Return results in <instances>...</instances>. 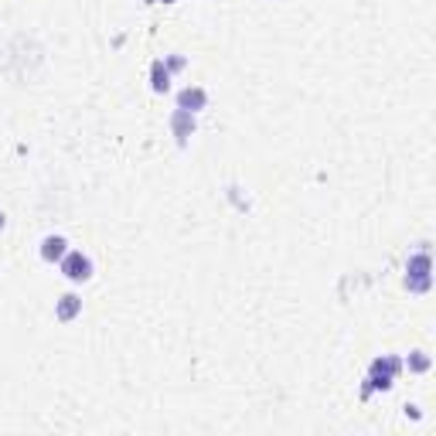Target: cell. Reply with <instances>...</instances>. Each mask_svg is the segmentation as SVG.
<instances>
[{
  "label": "cell",
  "instance_id": "obj_1",
  "mask_svg": "<svg viewBox=\"0 0 436 436\" xmlns=\"http://www.w3.org/2000/svg\"><path fill=\"white\" fill-rule=\"evenodd\" d=\"M399 371H402V361H399L395 354H382V358H375L371 368H368V378H365V385H361V399H368L375 389L389 392V389L395 385Z\"/></svg>",
  "mask_w": 436,
  "mask_h": 436
},
{
  "label": "cell",
  "instance_id": "obj_2",
  "mask_svg": "<svg viewBox=\"0 0 436 436\" xmlns=\"http://www.w3.org/2000/svg\"><path fill=\"white\" fill-rule=\"evenodd\" d=\"M406 286L413 293H430V286H433V262H430L426 249L409 256V262H406Z\"/></svg>",
  "mask_w": 436,
  "mask_h": 436
},
{
  "label": "cell",
  "instance_id": "obj_3",
  "mask_svg": "<svg viewBox=\"0 0 436 436\" xmlns=\"http://www.w3.org/2000/svg\"><path fill=\"white\" fill-rule=\"evenodd\" d=\"M62 273H65V279H72V283H86L92 279V260H89L86 253H65L62 256Z\"/></svg>",
  "mask_w": 436,
  "mask_h": 436
},
{
  "label": "cell",
  "instance_id": "obj_4",
  "mask_svg": "<svg viewBox=\"0 0 436 436\" xmlns=\"http://www.w3.org/2000/svg\"><path fill=\"white\" fill-rule=\"evenodd\" d=\"M208 106V92L198 86H184L177 92V109H187V113H201Z\"/></svg>",
  "mask_w": 436,
  "mask_h": 436
},
{
  "label": "cell",
  "instance_id": "obj_5",
  "mask_svg": "<svg viewBox=\"0 0 436 436\" xmlns=\"http://www.w3.org/2000/svg\"><path fill=\"white\" fill-rule=\"evenodd\" d=\"M171 130H174L177 144L184 147V144H187V137L194 133V113H187V109H174V113H171Z\"/></svg>",
  "mask_w": 436,
  "mask_h": 436
},
{
  "label": "cell",
  "instance_id": "obj_6",
  "mask_svg": "<svg viewBox=\"0 0 436 436\" xmlns=\"http://www.w3.org/2000/svg\"><path fill=\"white\" fill-rule=\"evenodd\" d=\"M79 310H82V297H76V293H65V297L55 303V317H58L62 324L76 321V317H79Z\"/></svg>",
  "mask_w": 436,
  "mask_h": 436
},
{
  "label": "cell",
  "instance_id": "obj_7",
  "mask_svg": "<svg viewBox=\"0 0 436 436\" xmlns=\"http://www.w3.org/2000/svg\"><path fill=\"white\" fill-rule=\"evenodd\" d=\"M65 253H69L65 236H45V242H41V260L45 262H62Z\"/></svg>",
  "mask_w": 436,
  "mask_h": 436
},
{
  "label": "cell",
  "instance_id": "obj_8",
  "mask_svg": "<svg viewBox=\"0 0 436 436\" xmlns=\"http://www.w3.org/2000/svg\"><path fill=\"white\" fill-rule=\"evenodd\" d=\"M150 89L154 92H168L171 89V69L164 62H154L150 65Z\"/></svg>",
  "mask_w": 436,
  "mask_h": 436
},
{
  "label": "cell",
  "instance_id": "obj_9",
  "mask_svg": "<svg viewBox=\"0 0 436 436\" xmlns=\"http://www.w3.org/2000/svg\"><path fill=\"white\" fill-rule=\"evenodd\" d=\"M406 365H409V371H430V365H433V361H430V354H426V351H413Z\"/></svg>",
  "mask_w": 436,
  "mask_h": 436
},
{
  "label": "cell",
  "instance_id": "obj_10",
  "mask_svg": "<svg viewBox=\"0 0 436 436\" xmlns=\"http://www.w3.org/2000/svg\"><path fill=\"white\" fill-rule=\"evenodd\" d=\"M168 69H174V72L177 69H184V58H177V55L174 58H168Z\"/></svg>",
  "mask_w": 436,
  "mask_h": 436
},
{
  "label": "cell",
  "instance_id": "obj_11",
  "mask_svg": "<svg viewBox=\"0 0 436 436\" xmlns=\"http://www.w3.org/2000/svg\"><path fill=\"white\" fill-rule=\"evenodd\" d=\"M3 225H7V215H3V211H0V229H3Z\"/></svg>",
  "mask_w": 436,
  "mask_h": 436
},
{
  "label": "cell",
  "instance_id": "obj_12",
  "mask_svg": "<svg viewBox=\"0 0 436 436\" xmlns=\"http://www.w3.org/2000/svg\"><path fill=\"white\" fill-rule=\"evenodd\" d=\"M164 3H174V0H164Z\"/></svg>",
  "mask_w": 436,
  "mask_h": 436
},
{
  "label": "cell",
  "instance_id": "obj_13",
  "mask_svg": "<svg viewBox=\"0 0 436 436\" xmlns=\"http://www.w3.org/2000/svg\"><path fill=\"white\" fill-rule=\"evenodd\" d=\"M147 3H154V0H147Z\"/></svg>",
  "mask_w": 436,
  "mask_h": 436
}]
</instances>
